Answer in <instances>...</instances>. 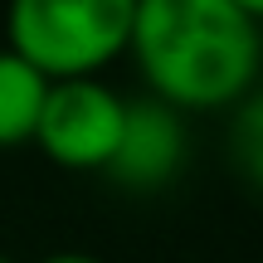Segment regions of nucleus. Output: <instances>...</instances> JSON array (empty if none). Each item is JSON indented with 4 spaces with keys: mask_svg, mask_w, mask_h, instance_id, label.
<instances>
[{
    "mask_svg": "<svg viewBox=\"0 0 263 263\" xmlns=\"http://www.w3.org/2000/svg\"><path fill=\"white\" fill-rule=\"evenodd\" d=\"M44 93H49V78L15 49H0V151L34 141Z\"/></svg>",
    "mask_w": 263,
    "mask_h": 263,
    "instance_id": "39448f33",
    "label": "nucleus"
},
{
    "mask_svg": "<svg viewBox=\"0 0 263 263\" xmlns=\"http://www.w3.org/2000/svg\"><path fill=\"white\" fill-rule=\"evenodd\" d=\"M0 263H10V258H5V254H0Z\"/></svg>",
    "mask_w": 263,
    "mask_h": 263,
    "instance_id": "1a4fd4ad",
    "label": "nucleus"
},
{
    "mask_svg": "<svg viewBox=\"0 0 263 263\" xmlns=\"http://www.w3.org/2000/svg\"><path fill=\"white\" fill-rule=\"evenodd\" d=\"M229 112V166L249 190L263 195V88H249Z\"/></svg>",
    "mask_w": 263,
    "mask_h": 263,
    "instance_id": "423d86ee",
    "label": "nucleus"
},
{
    "mask_svg": "<svg viewBox=\"0 0 263 263\" xmlns=\"http://www.w3.org/2000/svg\"><path fill=\"white\" fill-rule=\"evenodd\" d=\"M185 156L190 141L180 112L156 98H137L122 112V132H117V146L103 171L122 190H161L185 171Z\"/></svg>",
    "mask_w": 263,
    "mask_h": 263,
    "instance_id": "20e7f679",
    "label": "nucleus"
},
{
    "mask_svg": "<svg viewBox=\"0 0 263 263\" xmlns=\"http://www.w3.org/2000/svg\"><path fill=\"white\" fill-rule=\"evenodd\" d=\"M127 98L103 78H49L34 146L64 171H103L122 132Z\"/></svg>",
    "mask_w": 263,
    "mask_h": 263,
    "instance_id": "7ed1b4c3",
    "label": "nucleus"
},
{
    "mask_svg": "<svg viewBox=\"0 0 263 263\" xmlns=\"http://www.w3.org/2000/svg\"><path fill=\"white\" fill-rule=\"evenodd\" d=\"M39 263H98L93 254H78V249H68V254H49V258H39Z\"/></svg>",
    "mask_w": 263,
    "mask_h": 263,
    "instance_id": "0eeeda50",
    "label": "nucleus"
},
{
    "mask_svg": "<svg viewBox=\"0 0 263 263\" xmlns=\"http://www.w3.org/2000/svg\"><path fill=\"white\" fill-rule=\"evenodd\" d=\"M137 0H10L5 49L44 78H93L127 54Z\"/></svg>",
    "mask_w": 263,
    "mask_h": 263,
    "instance_id": "f03ea898",
    "label": "nucleus"
},
{
    "mask_svg": "<svg viewBox=\"0 0 263 263\" xmlns=\"http://www.w3.org/2000/svg\"><path fill=\"white\" fill-rule=\"evenodd\" d=\"M234 5H239V10H244V15H254V20H258V25H263V0H234Z\"/></svg>",
    "mask_w": 263,
    "mask_h": 263,
    "instance_id": "6e6552de",
    "label": "nucleus"
},
{
    "mask_svg": "<svg viewBox=\"0 0 263 263\" xmlns=\"http://www.w3.org/2000/svg\"><path fill=\"white\" fill-rule=\"evenodd\" d=\"M127 54L156 103L219 112L254 88L263 34L234 0H137Z\"/></svg>",
    "mask_w": 263,
    "mask_h": 263,
    "instance_id": "f257e3e1",
    "label": "nucleus"
}]
</instances>
